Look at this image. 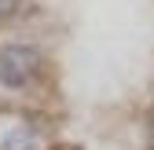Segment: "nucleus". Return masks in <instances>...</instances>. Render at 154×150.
Wrapping results in <instances>:
<instances>
[{
  "instance_id": "f257e3e1",
  "label": "nucleus",
  "mask_w": 154,
  "mask_h": 150,
  "mask_svg": "<svg viewBox=\"0 0 154 150\" xmlns=\"http://www.w3.org/2000/svg\"><path fill=\"white\" fill-rule=\"evenodd\" d=\"M37 70H41V55H37L33 48H26V44L0 48V81L4 84L18 88V84H26Z\"/></svg>"
},
{
  "instance_id": "f03ea898",
  "label": "nucleus",
  "mask_w": 154,
  "mask_h": 150,
  "mask_svg": "<svg viewBox=\"0 0 154 150\" xmlns=\"http://www.w3.org/2000/svg\"><path fill=\"white\" fill-rule=\"evenodd\" d=\"M11 11H15V0H0V18L11 15Z\"/></svg>"
}]
</instances>
